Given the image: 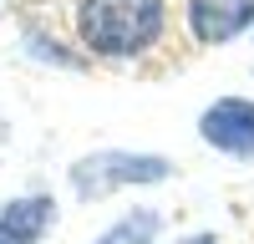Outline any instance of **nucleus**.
<instances>
[{
	"label": "nucleus",
	"instance_id": "nucleus-1",
	"mask_svg": "<svg viewBox=\"0 0 254 244\" xmlns=\"http://www.w3.org/2000/svg\"><path fill=\"white\" fill-rule=\"evenodd\" d=\"M168 26V0H81L76 46L92 61H137Z\"/></svg>",
	"mask_w": 254,
	"mask_h": 244
},
{
	"label": "nucleus",
	"instance_id": "nucleus-2",
	"mask_svg": "<svg viewBox=\"0 0 254 244\" xmlns=\"http://www.w3.org/2000/svg\"><path fill=\"white\" fill-rule=\"evenodd\" d=\"M168 178H173V163L163 153H137V148H97V153H81L66 168L71 198H81V203H102L112 193L168 183Z\"/></svg>",
	"mask_w": 254,
	"mask_h": 244
},
{
	"label": "nucleus",
	"instance_id": "nucleus-3",
	"mask_svg": "<svg viewBox=\"0 0 254 244\" xmlns=\"http://www.w3.org/2000/svg\"><path fill=\"white\" fill-rule=\"evenodd\" d=\"M198 137L214 153L254 163V97H219L198 112Z\"/></svg>",
	"mask_w": 254,
	"mask_h": 244
},
{
	"label": "nucleus",
	"instance_id": "nucleus-4",
	"mask_svg": "<svg viewBox=\"0 0 254 244\" xmlns=\"http://www.w3.org/2000/svg\"><path fill=\"white\" fill-rule=\"evenodd\" d=\"M254 31V0H188V36L198 46H229Z\"/></svg>",
	"mask_w": 254,
	"mask_h": 244
},
{
	"label": "nucleus",
	"instance_id": "nucleus-5",
	"mask_svg": "<svg viewBox=\"0 0 254 244\" xmlns=\"http://www.w3.org/2000/svg\"><path fill=\"white\" fill-rule=\"evenodd\" d=\"M56 224V198L51 193H15L0 198V244H41Z\"/></svg>",
	"mask_w": 254,
	"mask_h": 244
},
{
	"label": "nucleus",
	"instance_id": "nucleus-6",
	"mask_svg": "<svg viewBox=\"0 0 254 244\" xmlns=\"http://www.w3.org/2000/svg\"><path fill=\"white\" fill-rule=\"evenodd\" d=\"M158 234H163V214L158 209H127L107 229H97L92 244H158Z\"/></svg>",
	"mask_w": 254,
	"mask_h": 244
},
{
	"label": "nucleus",
	"instance_id": "nucleus-7",
	"mask_svg": "<svg viewBox=\"0 0 254 244\" xmlns=\"http://www.w3.org/2000/svg\"><path fill=\"white\" fill-rule=\"evenodd\" d=\"M26 56L46 61V66H61V71H81V66H87V51L56 46V41H51V36H41V31H26Z\"/></svg>",
	"mask_w": 254,
	"mask_h": 244
},
{
	"label": "nucleus",
	"instance_id": "nucleus-8",
	"mask_svg": "<svg viewBox=\"0 0 254 244\" xmlns=\"http://www.w3.org/2000/svg\"><path fill=\"white\" fill-rule=\"evenodd\" d=\"M173 244H219L214 234H183V239H173Z\"/></svg>",
	"mask_w": 254,
	"mask_h": 244
}]
</instances>
